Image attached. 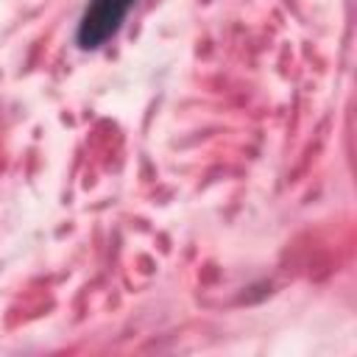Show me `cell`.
<instances>
[{"label":"cell","mask_w":357,"mask_h":357,"mask_svg":"<svg viewBox=\"0 0 357 357\" xmlns=\"http://www.w3.org/2000/svg\"><path fill=\"white\" fill-rule=\"evenodd\" d=\"M139 0H89L75 25V45L81 50L103 47L126 22L128 11Z\"/></svg>","instance_id":"cell-1"}]
</instances>
